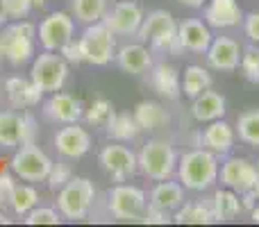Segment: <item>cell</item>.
<instances>
[{
  "label": "cell",
  "mask_w": 259,
  "mask_h": 227,
  "mask_svg": "<svg viewBox=\"0 0 259 227\" xmlns=\"http://www.w3.org/2000/svg\"><path fill=\"white\" fill-rule=\"evenodd\" d=\"M221 157L207 148H193L178 159V179L187 191L205 193L219 182Z\"/></svg>",
  "instance_id": "obj_1"
},
{
  "label": "cell",
  "mask_w": 259,
  "mask_h": 227,
  "mask_svg": "<svg viewBox=\"0 0 259 227\" xmlns=\"http://www.w3.org/2000/svg\"><path fill=\"white\" fill-rule=\"evenodd\" d=\"M211 39V27L200 18H184L182 23H178V46L180 53H196L202 55L207 53Z\"/></svg>",
  "instance_id": "obj_16"
},
{
  "label": "cell",
  "mask_w": 259,
  "mask_h": 227,
  "mask_svg": "<svg viewBox=\"0 0 259 227\" xmlns=\"http://www.w3.org/2000/svg\"><path fill=\"white\" fill-rule=\"evenodd\" d=\"M225 112H228V103H225V96L219 94V91H202L200 96L191 100V116L198 123H211V120L223 118Z\"/></svg>",
  "instance_id": "obj_24"
},
{
  "label": "cell",
  "mask_w": 259,
  "mask_h": 227,
  "mask_svg": "<svg viewBox=\"0 0 259 227\" xmlns=\"http://www.w3.org/2000/svg\"><path fill=\"white\" fill-rule=\"evenodd\" d=\"M9 168H12V175H16L23 182H44L50 175L53 159L32 141L18 146V150L14 152L12 161H9Z\"/></svg>",
  "instance_id": "obj_8"
},
{
  "label": "cell",
  "mask_w": 259,
  "mask_h": 227,
  "mask_svg": "<svg viewBox=\"0 0 259 227\" xmlns=\"http://www.w3.org/2000/svg\"><path fill=\"white\" fill-rule=\"evenodd\" d=\"M241 46L239 41H234L232 36H214L207 48V64L214 71H223V73H232L239 68L241 62Z\"/></svg>",
  "instance_id": "obj_18"
},
{
  "label": "cell",
  "mask_w": 259,
  "mask_h": 227,
  "mask_svg": "<svg viewBox=\"0 0 259 227\" xmlns=\"http://www.w3.org/2000/svg\"><path fill=\"white\" fill-rule=\"evenodd\" d=\"M9 223H12V218H7L5 211H0V225H9Z\"/></svg>",
  "instance_id": "obj_47"
},
{
  "label": "cell",
  "mask_w": 259,
  "mask_h": 227,
  "mask_svg": "<svg viewBox=\"0 0 259 227\" xmlns=\"http://www.w3.org/2000/svg\"><path fill=\"white\" fill-rule=\"evenodd\" d=\"M141 223L148 225H166V223H173V214H166V211H159L155 207H146L141 216Z\"/></svg>",
  "instance_id": "obj_40"
},
{
  "label": "cell",
  "mask_w": 259,
  "mask_h": 227,
  "mask_svg": "<svg viewBox=\"0 0 259 227\" xmlns=\"http://www.w3.org/2000/svg\"><path fill=\"white\" fill-rule=\"evenodd\" d=\"M143 9L134 0H121L112 9H107L103 23L112 30L114 36H137L139 27L143 23Z\"/></svg>",
  "instance_id": "obj_14"
},
{
  "label": "cell",
  "mask_w": 259,
  "mask_h": 227,
  "mask_svg": "<svg viewBox=\"0 0 259 227\" xmlns=\"http://www.w3.org/2000/svg\"><path fill=\"white\" fill-rule=\"evenodd\" d=\"M209 200H211V211H214L216 223H230V220H234L243 211L241 193L232 191L228 187L214 191V196Z\"/></svg>",
  "instance_id": "obj_28"
},
{
  "label": "cell",
  "mask_w": 259,
  "mask_h": 227,
  "mask_svg": "<svg viewBox=\"0 0 259 227\" xmlns=\"http://www.w3.org/2000/svg\"><path fill=\"white\" fill-rule=\"evenodd\" d=\"M257 168H259V159H257Z\"/></svg>",
  "instance_id": "obj_48"
},
{
  "label": "cell",
  "mask_w": 259,
  "mask_h": 227,
  "mask_svg": "<svg viewBox=\"0 0 259 227\" xmlns=\"http://www.w3.org/2000/svg\"><path fill=\"white\" fill-rule=\"evenodd\" d=\"M59 55H62L66 62H71V64H80V62H84L82 59V50H80V43H77L75 39L73 41H68L66 46H64L62 50H59Z\"/></svg>",
  "instance_id": "obj_41"
},
{
  "label": "cell",
  "mask_w": 259,
  "mask_h": 227,
  "mask_svg": "<svg viewBox=\"0 0 259 227\" xmlns=\"http://www.w3.org/2000/svg\"><path fill=\"white\" fill-rule=\"evenodd\" d=\"M98 161L103 166V170L114 182H125V179H130L139 170L137 152L130 150L127 146H123L121 141L105 146L98 155Z\"/></svg>",
  "instance_id": "obj_10"
},
{
  "label": "cell",
  "mask_w": 259,
  "mask_h": 227,
  "mask_svg": "<svg viewBox=\"0 0 259 227\" xmlns=\"http://www.w3.org/2000/svg\"><path fill=\"white\" fill-rule=\"evenodd\" d=\"M114 114H116L114 105L109 103V100H105V98H98V100H94L91 107L84 112V120L89 125H94V127H105V125L112 120Z\"/></svg>",
  "instance_id": "obj_34"
},
{
  "label": "cell",
  "mask_w": 259,
  "mask_h": 227,
  "mask_svg": "<svg viewBox=\"0 0 259 227\" xmlns=\"http://www.w3.org/2000/svg\"><path fill=\"white\" fill-rule=\"evenodd\" d=\"M137 39L141 43H150L159 53H170L178 55V21L173 18V14L166 9H155V12L146 14L143 23L137 32Z\"/></svg>",
  "instance_id": "obj_3"
},
{
  "label": "cell",
  "mask_w": 259,
  "mask_h": 227,
  "mask_svg": "<svg viewBox=\"0 0 259 227\" xmlns=\"http://www.w3.org/2000/svg\"><path fill=\"white\" fill-rule=\"evenodd\" d=\"M243 77L250 84H259V46L250 43L248 48L241 50V62H239Z\"/></svg>",
  "instance_id": "obj_35"
},
{
  "label": "cell",
  "mask_w": 259,
  "mask_h": 227,
  "mask_svg": "<svg viewBox=\"0 0 259 227\" xmlns=\"http://www.w3.org/2000/svg\"><path fill=\"white\" fill-rule=\"evenodd\" d=\"M184 202V187L173 179H161V182L155 184V189L150 191V198H148V207H155L159 211H166V214H173V211L180 209V205Z\"/></svg>",
  "instance_id": "obj_25"
},
{
  "label": "cell",
  "mask_w": 259,
  "mask_h": 227,
  "mask_svg": "<svg viewBox=\"0 0 259 227\" xmlns=\"http://www.w3.org/2000/svg\"><path fill=\"white\" fill-rule=\"evenodd\" d=\"M237 137L246 146L259 148V109H248L237 118Z\"/></svg>",
  "instance_id": "obj_33"
},
{
  "label": "cell",
  "mask_w": 259,
  "mask_h": 227,
  "mask_svg": "<svg viewBox=\"0 0 259 227\" xmlns=\"http://www.w3.org/2000/svg\"><path fill=\"white\" fill-rule=\"evenodd\" d=\"M150 75V84L161 98L166 100H178L182 96V77H180V71L173 66V64H152V68L148 71Z\"/></svg>",
  "instance_id": "obj_22"
},
{
  "label": "cell",
  "mask_w": 259,
  "mask_h": 227,
  "mask_svg": "<svg viewBox=\"0 0 259 227\" xmlns=\"http://www.w3.org/2000/svg\"><path fill=\"white\" fill-rule=\"evenodd\" d=\"M30 80L39 86L44 94H55L62 91V86L68 80V62L62 55L53 53V50H44L41 55H36L32 62Z\"/></svg>",
  "instance_id": "obj_7"
},
{
  "label": "cell",
  "mask_w": 259,
  "mask_h": 227,
  "mask_svg": "<svg viewBox=\"0 0 259 227\" xmlns=\"http://www.w3.org/2000/svg\"><path fill=\"white\" fill-rule=\"evenodd\" d=\"M36 134V123L30 114L0 112V148H18L32 143Z\"/></svg>",
  "instance_id": "obj_13"
},
{
  "label": "cell",
  "mask_w": 259,
  "mask_h": 227,
  "mask_svg": "<svg viewBox=\"0 0 259 227\" xmlns=\"http://www.w3.org/2000/svg\"><path fill=\"white\" fill-rule=\"evenodd\" d=\"M173 223L178 225H211L216 223L214 211H211V200L198 198L191 202H182L178 211H173Z\"/></svg>",
  "instance_id": "obj_27"
},
{
  "label": "cell",
  "mask_w": 259,
  "mask_h": 227,
  "mask_svg": "<svg viewBox=\"0 0 259 227\" xmlns=\"http://www.w3.org/2000/svg\"><path fill=\"white\" fill-rule=\"evenodd\" d=\"M5 9H7V18H25L32 12V3L30 0H5Z\"/></svg>",
  "instance_id": "obj_39"
},
{
  "label": "cell",
  "mask_w": 259,
  "mask_h": 227,
  "mask_svg": "<svg viewBox=\"0 0 259 227\" xmlns=\"http://www.w3.org/2000/svg\"><path fill=\"white\" fill-rule=\"evenodd\" d=\"M71 177H73V173H71V168H68L66 164H53L50 175H48V187L53 189V191H59V189H62Z\"/></svg>",
  "instance_id": "obj_37"
},
{
  "label": "cell",
  "mask_w": 259,
  "mask_h": 227,
  "mask_svg": "<svg viewBox=\"0 0 259 227\" xmlns=\"http://www.w3.org/2000/svg\"><path fill=\"white\" fill-rule=\"evenodd\" d=\"M211 89V73L207 71L205 66H198V64H191V66L184 68L182 75V94L187 98H196L202 91Z\"/></svg>",
  "instance_id": "obj_29"
},
{
  "label": "cell",
  "mask_w": 259,
  "mask_h": 227,
  "mask_svg": "<svg viewBox=\"0 0 259 227\" xmlns=\"http://www.w3.org/2000/svg\"><path fill=\"white\" fill-rule=\"evenodd\" d=\"M205 23L214 30H232L243 23V9L237 0H207Z\"/></svg>",
  "instance_id": "obj_19"
},
{
  "label": "cell",
  "mask_w": 259,
  "mask_h": 227,
  "mask_svg": "<svg viewBox=\"0 0 259 227\" xmlns=\"http://www.w3.org/2000/svg\"><path fill=\"white\" fill-rule=\"evenodd\" d=\"M148 196L134 184H116L107 191V209L116 220H141Z\"/></svg>",
  "instance_id": "obj_9"
},
{
  "label": "cell",
  "mask_w": 259,
  "mask_h": 227,
  "mask_svg": "<svg viewBox=\"0 0 259 227\" xmlns=\"http://www.w3.org/2000/svg\"><path fill=\"white\" fill-rule=\"evenodd\" d=\"M134 120L141 132H159L170 123V114L164 105L155 100H143L134 107Z\"/></svg>",
  "instance_id": "obj_26"
},
{
  "label": "cell",
  "mask_w": 259,
  "mask_h": 227,
  "mask_svg": "<svg viewBox=\"0 0 259 227\" xmlns=\"http://www.w3.org/2000/svg\"><path fill=\"white\" fill-rule=\"evenodd\" d=\"M30 3H32V9H41V7H46L48 0H30Z\"/></svg>",
  "instance_id": "obj_46"
},
{
  "label": "cell",
  "mask_w": 259,
  "mask_h": 227,
  "mask_svg": "<svg viewBox=\"0 0 259 227\" xmlns=\"http://www.w3.org/2000/svg\"><path fill=\"white\" fill-rule=\"evenodd\" d=\"M250 220H252V223H257V225H259V202H257V205L250 209Z\"/></svg>",
  "instance_id": "obj_44"
},
{
  "label": "cell",
  "mask_w": 259,
  "mask_h": 227,
  "mask_svg": "<svg viewBox=\"0 0 259 227\" xmlns=\"http://www.w3.org/2000/svg\"><path fill=\"white\" fill-rule=\"evenodd\" d=\"M7 21V9H5V0H0V25Z\"/></svg>",
  "instance_id": "obj_45"
},
{
  "label": "cell",
  "mask_w": 259,
  "mask_h": 227,
  "mask_svg": "<svg viewBox=\"0 0 259 227\" xmlns=\"http://www.w3.org/2000/svg\"><path fill=\"white\" fill-rule=\"evenodd\" d=\"M75 32V21L66 12H53L39 23V43L44 50L59 53L68 41H73Z\"/></svg>",
  "instance_id": "obj_12"
},
{
  "label": "cell",
  "mask_w": 259,
  "mask_h": 227,
  "mask_svg": "<svg viewBox=\"0 0 259 227\" xmlns=\"http://www.w3.org/2000/svg\"><path fill=\"white\" fill-rule=\"evenodd\" d=\"M116 64L127 75H143L152 68V50L146 43H125L116 50Z\"/></svg>",
  "instance_id": "obj_21"
},
{
  "label": "cell",
  "mask_w": 259,
  "mask_h": 227,
  "mask_svg": "<svg viewBox=\"0 0 259 227\" xmlns=\"http://www.w3.org/2000/svg\"><path fill=\"white\" fill-rule=\"evenodd\" d=\"M16 182H12V175L9 173H0V207L7 205L9 193H12V187Z\"/></svg>",
  "instance_id": "obj_42"
},
{
  "label": "cell",
  "mask_w": 259,
  "mask_h": 227,
  "mask_svg": "<svg viewBox=\"0 0 259 227\" xmlns=\"http://www.w3.org/2000/svg\"><path fill=\"white\" fill-rule=\"evenodd\" d=\"M180 5H184V7H191V9H200V7H205V3L207 0H178Z\"/></svg>",
  "instance_id": "obj_43"
},
{
  "label": "cell",
  "mask_w": 259,
  "mask_h": 227,
  "mask_svg": "<svg viewBox=\"0 0 259 227\" xmlns=\"http://www.w3.org/2000/svg\"><path fill=\"white\" fill-rule=\"evenodd\" d=\"M241 27H243V32H246L248 41H250V43H255V46H259V12L243 14Z\"/></svg>",
  "instance_id": "obj_38"
},
{
  "label": "cell",
  "mask_w": 259,
  "mask_h": 227,
  "mask_svg": "<svg viewBox=\"0 0 259 227\" xmlns=\"http://www.w3.org/2000/svg\"><path fill=\"white\" fill-rule=\"evenodd\" d=\"M107 129V137L114 139V141H121V143H127V141H134L139 137V125L134 120V114H114L112 120L105 125Z\"/></svg>",
  "instance_id": "obj_31"
},
{
  "label": "cell",
  "mask_w": 259,
  "mask_h": 227,
  "mask_svg": "<svg viewBox=\"0 0 259 227\" xmlns=\"http://www.w3.org/2000/svg\"><path fill=\"white\" fill-rule=\"evenodd\" d=\"M178 152H175L173 143L166 139H150L141 146L137 155L139 170L152 182H161L175 175L178 170Z\"/></svg>",
  "instance_id": "obj_2"
},
{
  "label": "cell",
  "mask_w": 259,
  "mask_h": 227,
  "mask_svg": "<svg viewBox=\"0 0 259 227\" xmlns=\"http://www.w3.org/2000/svg\"><path fill=\"white\" fill-rule=\"evenodd\" d=\"M109 9V0H73V16L84 25L100 23Z\"/></svg>",
  "instance_id": "obj_32"
},
{
  "label": "cell",
  "mask_w": 259,
  "mask_h": 227,
  "mask_svg": "<svg viewBox=\"0 0 259 227\" xmlns=\"http://www.w3.org/2000/svg\"><path fill=\"white\" fill-rule=\"evenodd\" d=\"M96 205V187L89 177H71L57 191V209L66 220H84Z\"/></svg>",
  "instance_id": "obj_4"
},
{
  "label": "cell",
  "mask_w": 259,
  "mask_h": 227,
  "mask_svg": "<svg viewBox=\"0 0 259 227\" xmlns=\"http://www.w3.org/2000/svg\"><path fill=\"white\" fill-rule=\"evenodd\" d=\"M36 27L27 21H18L0 32V55L14 66H23L34 59Z\"/></svg>",
  "instance_id": "obj_5"
},
{
  "label": "cell",
  "mask_w": 259,
  "mask_h": 227,
  "mask_svg": "<svg viewBox=\"0 0 259 227\" xmlns=\"http://www.w3.org/2000/svg\"><path fill=\"white\" fill-rule=\"evenodd\" d=\"M82 50V59L94 66H107L112 59H116V41L114 34L103 21L87 25L82 36L77 39Z\"/></svg>",
  "instance_id": "obj_6"
},
{
  "label": "cell",
  "mask_w": 259,
  "mask_h": 227,
  "mask_svg": "<svg viewBox=\"0 0 259 227\" xmlns=\"http://www.w3.org/2000/svg\"><path fill=\"white\" fill-rule=\"evenodd\" d=\"M53 141H55V150L64 159H80V157H84L91 150V134L80 123L62 125Z\"/></svg>",
  "instance_id": "obj_15"
},
{
  "label": "cell",
  "mask_w": 259,
  "mask_h": 227,
  "mask_svg": "<svg viewBox=\"0 0 259 227\" xmlns=\"http://www.w3.org/2000/svg\"><path fill=\"white\" fill-rule=\"evenodd\" d=\"M25 223L27 225H59L62 223V214H59V209H53V207L36 205L34 209L25 214Z\"/></svg>",
  "instance_id": "obj_36"
},
{
  "label": "cell",
  "mask_w": 259,
  "mask_h": 227,
  "mask_svg": "<svg viewBox=\"0 0 259 227\" xmlns=\"http://www.w3.org/2000/svg\"><path fill=\"white\" fill-rule=\"evenodd\" d=\"M7 205L12 207V211L16 216H25L27 211H32L39 205V191L30 184H14Z\"/></svg>",
  "instance_id": "obj_30"
},
{
  "label": "cell",
  "mask_w": 259,
  "mask_h": 227,
  "mask_svg": "<svg viewBox=\"0 0 259 227\" xmlns=\"http://www.w3.org/2000/svg\"><path fill=\"white\" fill-rule=\"evenodd\" d=\"M234 143H237V129L223 118L207 123V127L198 134V146L207 148L219 157H228Z\"/></svg>",
  "instance_id": "obj_17"
},
{
  "label": "cell",
  "mask_w": 259,
  "mask_h": 227,
  "mask_svg": "<svg viewBox=\"0 0 259 227\" xmlns=\"http://www.w3.org/2000/svg\"><path fill=\"white\" fill-rule=\"evenodd\" d=\"M259 179V168L246 157H225L219 168V182L237 193L250 191Z\"/></svg>",
  "instance_id": "obj_11"
},
{
  "label": "cell",
  "mask_w": 259,
  "mask_h": 227,
  "mask_svg": "<svg viewBox=\"0 0 259 227\" xmlns=\"http://www.w3.org/2000/svg\"><path fill=\"white\" fill-rule=\"evenodd\" d=\"M44 116L53 123L59 125H68V123H77V120L84 116L82 103L77 98H73L71 94H62V91H55L44 105Z\"/></svg>",
  "instance_id": "obj_20"
},
{
  "label": "cell",
  "mask_w": 259,
  "mask_h": 227,
  "mask_svg": "<svg viewBox=\"0 0 259 227\" xmlns=\"http://www.w3.org/2000/svg\"><path fill=\"white\" fill-rule=\"evenodd\" d=\"M5 98L9 100L14 109H25V107H34L41 103V96L44 91L34 84L32 80L25 77H9L5 80Z\"/></svg>",
  "instance_id": "obj_23"
}]
</instances>
